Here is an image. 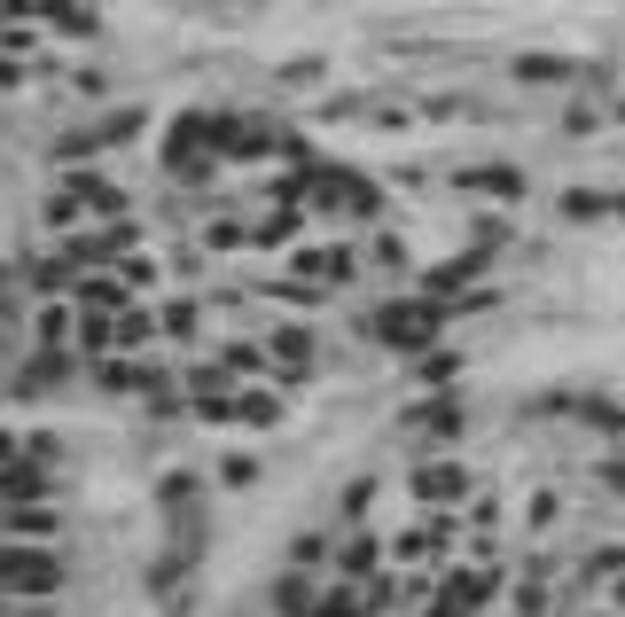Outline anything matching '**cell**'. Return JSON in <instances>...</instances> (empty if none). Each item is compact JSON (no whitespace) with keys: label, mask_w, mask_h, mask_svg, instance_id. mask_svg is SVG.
I'll use <instances>...</instances> for the list:
<instances>
[{"label":"cell","mask_w":625,"mask_h":617,"mask_svg":"<svg viewBox=\"0 0 625 617\" xmlns=\"http://www.w3.org/2000/svg\"><path fill=\"white\" fill-rule=\"evenodd\" d=\"M63 586V563L47 548H0V594H55Z\"/></svg>","instance_id":"6da1fadb"},{"label":"cell","mask_w":625,"mask_h":617,"mask_svg":"<svg viewBox=\"0 0 625 617\" xmlns=\"http://www.w3.org/2000/svg\"><path fill=\"white\" fill-rule=\"evenodd\" d=\"M313 617H360V602H352V594H344V586H328V594H321V602H313Z\"/></svg>","instance_id":"9a60e30c"},{"label":"cell","mask_w":625,"mask_h":617,"mask_svg":"<svg viewBox=\"0 0 625 617\" xmlns=\"http://www.w3.org/2000/svg\"><path fill=\"white\" fill-rule=\"evenodd\" d=\"M0 500H9V508H40L47 500V469L40 462H0Z\"/></svg>","instance_id":"3957f363"},{"label":"cell","mask_w":625,"mask_h":617,"mask_svg":"<svg viewBox=\"0 0 625 617\" xmlns=\"http://www.w3.org/2000/svg\"><path fill=\"white\" fill-rule=\"evenodd\" d=\"M516 78H524V86H563L571 63H563V55H516Z\"/></svg>","instance_id":"52a82bcc"},{"label":"cell","mask_w":625,"mask_h":617,"mask_svg":"<svg viewBox=\"0 0 625 617\" xmlns=\"http://www.w3.org/2000/svg\"><path fill=\"white\" fill-rule=\"evenodd\" d=\"M274 602H282V617H313V602H321V594H313V586H305V571H298V578H282V594H274Z\"/></svg>","instance_id":"30bf717a"},{"label":"cell","mask_w":625,"mask_h":617,"mask_svg":"<svg viewBox=\"0 0 625 617\" xmlns=\"http://www.w3.org/2000/svg\"><path fill=\"white\" fill-rule=\"evenodd\" d=\"M414 430H422V437H454V430H462V407H454V399H430V407H414Z\"/></svg>","instance_id":"8992f818"},{"label":"cell","mask_w":625,"mask_h":617,"mask_svg":"<svg viewBox=\"0 0 625 617\" xmlns=\"http://www.w3.org/2000/svg\"><path fill=\"white\" fill-rule=\"evenodd\" d=\"M290 563H298V571H321V540H313V532H305V540H298V548H290Z\"/></svg>","instance_id":"ac0fdd59"},{"label":"cell","mask_w":625,"mask_h":617,"mask_svg":"<svg viewBox=\"0 0 625 617\" xmlns=\"http://www.w3.org/2000/svg\"><path fill=\"white\" fill-rule=\"evenodd\" d=\"M40 344H47V351L63 344V305H47V313H40Z\"/></svg>","instance_id":"e0dca14e"},{"label":"cell","mask_w":625,"mask_h":617,"mask_svg":"<svg viewBox=\"0 0 625 617\" xmlns=\"http://www.w3.org/2000/svg\"><path fill=\"white\" fill-rule=\"evenodd\" d=\"M454 368H462V360H454V351H422V368H414V376L445 391V383H454Z\"/></svg>","instance_id":"8fae6325"},{"label":"cell","mask_w":625,"mask_h":617,"mask_svg":"<svg viewBox=\"0 0 625 617\" xmlns=\"http://www.w3.org/2000/svg\"><path fill=\"white\" fill-rule=\"evenodd\" d=\"M78 297H86V313H110V305H126V297H118V282H78Z\"/></svg>","instance_id":"5bb4252c"},{"label":"cell","mask_w":625,"mask_h":617,"mask_svg":"<svg viewBox=\"0 0 625 617\" xmlns=\"http://www.w3.org/2000/svg\"><path fill=\"white\" fill-rule=\"evenodd\" d=\"M438 321H445V305H384V313H376V336L399 344V351H430Z\"/></svg>","instance_id":"7a4b0ae2"},{"label":"cell","mask_w":625,"mask_h":617,"mask_svg":"<svg viewBox=\"0 0 625 617\" xmlns=\"http://www.w3.org/2000/svg\"><path fill=\"white\" fill-rule=\"evenodd\" d=\"M563 212H571V219H602V212H610V196H586V188H571V196H563Z\"/></svg>","instance_id":"2e32d148"},{"label":"cell","mask_w":625,"mask_h":617,"mask_svg":"<svg viewBox=\"0 0 625 617\" xmlns=\"http://www.w3.org/2000/svg\"><path fill=\"white\" fill-rule=\"evenodd\" d=\"M149 336H157V321H149L141 305H126V313H118V344H149Z\"/></svg>","instance_id":"7c38bea8"},{"label":"cell","mask_w":625,"mask_h":617,"mask_svg":"<svg viewBox=\"0 0 625 617\" xmlns=\"http://www.w3.org/2000/svg\"><path fill=\"white\" fill-rule=\"evenodd\" d=\"M298 274H305V282H352V250H336V242H328V250H305Z\"/></svg>","instance_id":"5b68a950"},{"label":"cell","mask_w":625,"mask_h":617,"mask_svg":"<svg viewBox=\"0 0 625 617\" xmlns=\"http://www.w3.org/2000/svg\"><path fill=\"white\" fill-rule=\"evenodd\" d=\"M9 78H17V63H0V86H9Z\"/></svg>","instance_id":"d6986e66"},{"label":"cell","mask_w":625,"mask_h":617,"mask_svg":"<svg viewBox=\"0 0 625 617\" xmlns=\"http://www.w3.org/2000/svg\"><path fill=\"white\" fill-rule=\"evenodd\" d=\"M274 360L282 376H305V328H274Z\"/></svg>","instance_id":"9c48e42d"},{"label":"cell","mask_w":625,"mask_h":617,"mask_svg":"<svg viewBox=\"0 0 625 617\" xmlns=\"http://www.w3.org/2000/svg\"><path fill=\"white\" fill-rule=\"evenodd\" d=\"M414 485H422V500H430V508H445V500H462V492H470V477H462V469H422Z\"/></svg>","instance_id":"ba28073f"},{"label":"cell","mask_w":625,"mask_h":617,"mask_svg":"<svg viewBox=\"0 0 625 617\" xmlns=\"http://www.w3.org/2000/svg\"><path fill=\"white\" fill-rule=\"evenodd\" d=\"M462 188H477L493 204H524V172L516 164H477V172H462Z\"/></svg>","instance_id":"277c9868"},{"label":"cell","mask_w":625,"mask_h":617,"mask_svg":"<svg viewBox=\"0 0 625 617\" xmlns=\"http://www.w3.org/2000/svg\"><path fill=\"white\" fill-rule=\"evenodd\" d=\"M376 555H384L376 540H352V548H344L336 563H344V578H360V571H376Z\"/></svg>","instance_id":"4fadbf2b"}]
</instances>
